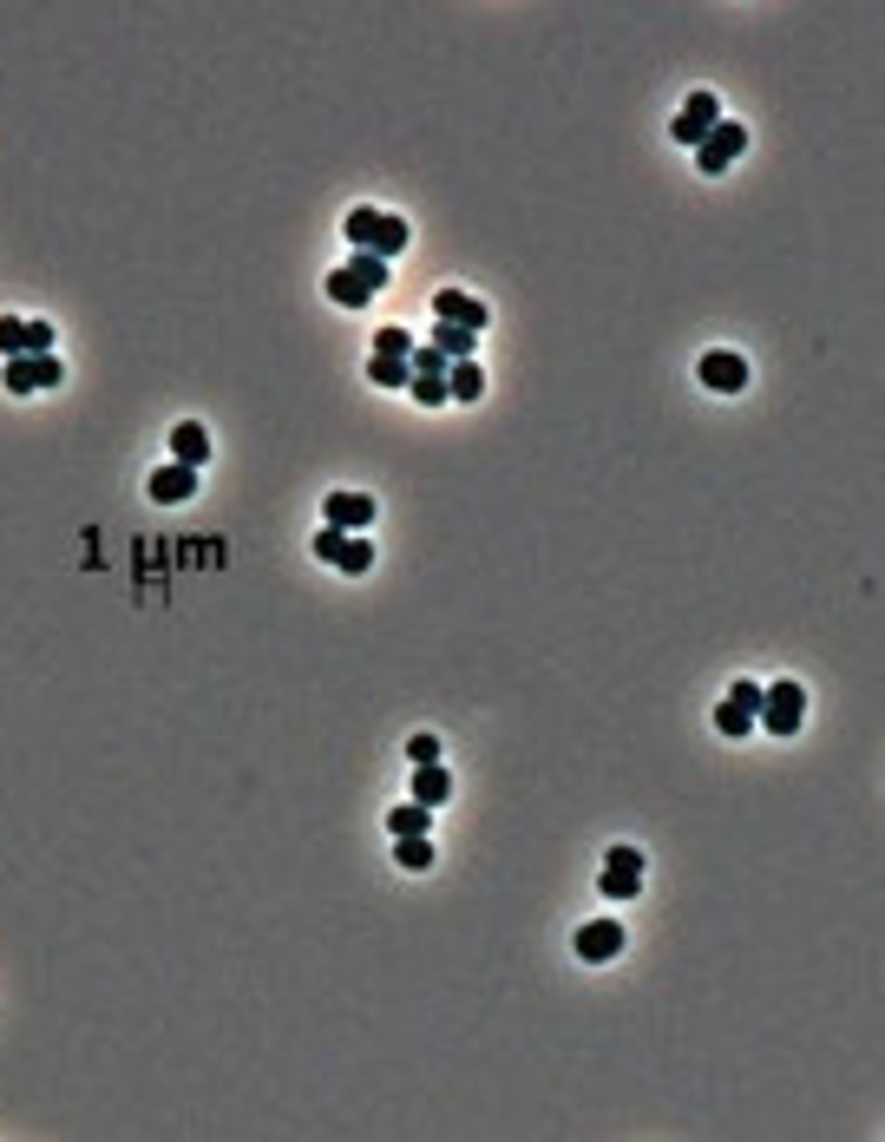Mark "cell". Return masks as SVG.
Instances as JSON below:
<instances>
[{"instance_id":"30bf717a","label":"cell","mask_w":885,"mask_h":1142,"mask_svg":"<svg viewBox=\"0 0 885 1142\" xmlns=\"http://www.w3.org/2000/svg\"><path fill=\"white\" fill-rule=\"evenodd\" d=\"M322 519H328L335 532H368V526H374V499H368V493H328V499H322Z\"/></svg>"},{"instance_id":"7402d4cb","label":"cell","mask_w":885,"mask_h":1142,"mask_svg":"<svg viewBox=\"0 0 885 1142\" xmlns=\"http://www.w3.org/2000/svg\"><path fill=\"white\" fill-rule=\"evenodd\" d=\"M715 729H722L729 742H742V736H755V716H748V710H735V703H722V710H715Z\"/></svg>"},{"instance_id":"6da1fadb","label":"cell","mask_w":885,"mask_h":1142,"mask_svg":"<svg viewBox=\"0 0 885 1142\" xmlns=\"http://www.w3.org/2000/svg\"><path fill=\"white\" fill-rule=\"evenodd\" d=\"M341 230H348V243H354V250H368V256H381V263L407 250V223H400V217H387V210H374V204H354Z\"/></svg>"},{"instance_id":"9a60e30c","label":"cell","mask_w":885,"mask_h":1142,"mask_svg":"<svg viewBox=\"0 0 885 1142\" xmlns=\"http://www.w3.org/2000/svg\"><path fill=\"white\" fill-rule=\"evenodd\" d=\"M427 348H440L446 361H473L479 335H473V328H453V322H433V342H427Z\"/></svg>"},{"instance_id":"7a4b0ae2","label":"cell","mask_w":885,"mask_h":1142,"mask_svg":"<svg viewBox=\"0 0 885 1142\" xmlns=\"http://www.w3.org/2000/svg\"><path fill=\"white\" fill-rule=\"evenodd\" d=\"M801 723H807V690L788 683V677L768 683V690H761V710H755V729H768V736H794Z\"/></svg>"},{"instance_id":"277c9868","label":"cell","mask_w":885,"mask_h":1142,"mask_svg":"<svg viewBox=\"0 0 885 1142\" xmlns=\"http://www.w3.org/2000/svg\"><path fill=\"white\" fill-rule=\"evenodd\" d=\"M315 558H328V565L348 572V578H368V572H374V545L354 539V532H335V526L315 532Z\"/></svg>"},{"instance_id":"484cf974","label":"cell","mask_w":885,"mask_h":1142,"mask_svg":"<svg viewBox=\"0 0 885 1142\" xmlns=\"http://www.w3.org/2000/svg\"><path fill=\"white\" fill-rule=\"evenodd\" d=\"M722 703H735V710H748V716H755V710H761V683H755V677H735V690H729Z\"/></svg>"},{"instance_id":"5b68a950","label":"cell","mask_w":885,"mask_h":1142,"mask_svg":"<svg viewBox=\"0 0 885 1142\" xmlns=\"http://www.w3.org/2000/svg\"><path fill=\"white\" fill-rule=\"evenodd\" d=\"M715 125H722V99H715V92H689L683 112H676V125H669V138H676L683 151H696Z\"/></svg>"},{"instance_id":"44dd1931","label":"cell","mask_w":885,"mask_h":1142,"mask_svg":"<svg viewBox=\"0 0 885 1142\" xmlns=\"http://www.w3.org/2000/svg\"><path fill=\"white\" fill-rule=\"evenodd\" d=\"M374 355H381V361H407V355H414V335H407V328H381V335H374Z\"/></svg>"},{"instance_id":"e0dca14e","label":"cell","mask_w":885,"mask_h":1142,"mask_svg":"<svg viewBox=\"0 0 885 1142\" xmlns=\"http://www.w3.org/2000/svg\"><path fill=\"white\" fill-rule=\"evenodd\" d=\"M328 296H335L341 309H368V302H374V289H368V282H361V276H354L348 263H341V269L328 276Z\"/></svg>"},{"instance_id":"cb8c5ba5","label":"cell","mask_w":885,"mask_h":1142,"mask_svg":"<svg viewBox=\"0 0 885 1142\" xmlns=\"http://www.w3.org/2000/svg\"><path fill=\"white\" fill-rule=\"evenodd\" d=\"M368 374H374V388H407V381H414V368H407V361H381V355L368 361Z\"/></svg>"},{"instance_id":"d4e9b609","label":"cell","mask_w":885,"mask_h":1142,"mask_svg":"<svg viewBox=\"0 0 885 1142\" xmlns=\"http://www.w3.org/2000/svg\"><path fill=\"white\" fill-rule=\"evenodd\" d=\"M407 388L420 394V407H446V374H414Z\"/></svg>"},{"instance_id":"9c48e42d","label":"cell","mask_w":885,"mask_h":1142,"mask_svg":"<svg viewBox=\"0 0 885 1142\" xmlns=\"http://www.w3.org/2000/svg\"><path fill=\"white\" fill-rule=\"evenodd\" d=\"M433 315L453 322V328H473V335L492 322V309H486L479 296H466V289H440V296H433Z\"/></svg>"},{"instance_id":"8fae6325","label":"cell","mask_w":885,"mask_h":1142,"mask_svg":"<svg viewBox=\"0 0 885 1142\" xmlns=\"http://www.w3.org/2000/svg\"><path fill=\"white\" fill-rule=\"evenodd\" d=\"M624 926L617 920H591V926H578V959H591V966H604V959H617L624 953Z\"/></svg>"},{"instance_id":"4fadbf2b","label":"cell","mask_w":885,"mask_h":1142,"mask_svg":"<svg viewBox=\"0 0 885 1142\" xmlns=\"http://www.w3.org/2000/svg\"><path fill=\"white\" fill-rule=\"evenodd\" d=\"M171 460L203 466V460H210V434H203L197 420H177V427H171Z\"/></svg>"},{"instance_id":"4316f807","label":"cell","mask_w":885,"mask_h":1142,"mask_svg":"<svg viewBox=\"0 0 885 1142\" xmlns=\"http://www.w3.org/2000/svg\"><path fill=\"white\" fill-rule=\"evenodd\" d=\"M26 355H53V322H26Z\"/></svg>"},{"instance_id":"ffe728a7","label":"cell","mask_w":885,"mask_h":1142,"mask_svg":"<svg viewBox=\"0 0 885 1142\" xmlns=\"http://www.w3.org/2000/svg\"><path fill=\"white\" fill-rule=\"evenodd\" d=\"M348 269H354V276H361V282L374 289V296L387 289V263H381V256H368V250H354V256H348Z\"/></svg>"},{"instance_id":"5bb4252c","label":"cell","mask_w":885,"mask_h":1142,"mask_svg":"<svg viewBox=\"0 0 885 1142\" xmlns=\"http://www.w3.org/2000/svg\"><path fill=\"white\" fill-rule=\"evenodd\" d=\"M446 795H453V775H446L440 762H420V769H414V801H420V808H440Z\"/></svg>"},{"instance_id":"52a82bcc","label":"cell","mask_w":885,"mask_h":1142,"mask_svg":"<svg viewBox=\"0 0 885 1142\" xmlns=\"http://www.w3.org/2000/svg\"><path fill=\"white\" fill-rule=\"evenodd\" d=\"M597 887H604V900H637V893H643V854H637V847H610Z\"/></svg>"},{"instance_id":"603a6c76","label":"cell","mask_w":885,"mask_h":1142,"mask_svg":"<svg viewBox=\"0 0 885 1142\" xmlns=\"http://www.w3.org/2000/svg\"><path fill=\"white\" fill-rule=\"evenodd\" d=\"M26 355V315H0V361Z\"/></svg>"},{"instance_id":"8992f818","label":"cell","mask_w":885,"mask_h":1142,"mask_svg":"<svg viewBox=\"0 0 885 1142\" xmlns=\"http://www.w3.org/2000/svg\"><path fill=\"white\" fill-rule=\"evenodd\" d=\"M742 151H748V131H742L735 118H722V125H715V131H709V138L696 145V164H702L709 177H722V171H729V164H735Z\"/></svg>"},{"instance_id":"ac0fdd59","label":"cell","mask_w":885,"mask_h":1142,"mask_svg":"<svg viewBox=\"0 0 885 1142\" xmlns=\"http://www.w3.org/2000/svg\"><path fill=\"white\" fill-rule=\"evenodd\" d=\"M394 861H400L407 874H427V867H433V841H427V834H400V841H394Z\"/></svg>"},{"instance_id":"7c38bea8","label":"cell","mask_w":885,"mask_h":1142,"mask_svg":"<svg viewBox=\"0 0 885 1142\" xmlns=\"http://www.w3.org/2000/svg\"><path fill=\"white\" fill-rule=\"evenodd\" d=\"M190 493H197V466L171 460V466H158V473H151V499H158V506H184Z\"/></svg>"},{"instance_id":"d6986e66","label":"cell","mask_w":885,"mask_h":1142,"mask_svg":"<svg viewBox=\"0 0 885 1142\" xmlns=\"http://www.w3.org/2000/svg\"><path fill=\"white\" fill-rule=\"evenodd\" d=\"M387 834H433V808H420V801L394 808V815H387Z\"/></svg>"},{"instance_id":"3957f363","label":"cell","mask_w":885,"mask_h":1142,"mask_svg":"<svg viewBox=\"0 0 885 1142\" xmlns=\"http://www.w3.org/2000/svg\"><path fill=\"white\" fill-rule=\"evenodd\" d=\"M0 381H7V394H39V388L66 381V361L59 355H13V361H0Z\"/></svg>"},{"instance_id":"2e32d148","label":"cell","mask_w":885,"mask_h":1142,"mask_svg":"<svg viewBox=\"0 0 885 1142\" xmlns=\"http://www.w3.org/2000/svg\"><path fill=\"white\" fill-rule=\"evenodd\" d=\"M486 394V368L479 361H453L446 368V401H479Z\"/></svg>"},{"instance_id":"83f0119b","label":"cell","mask_w":885,"mask_h":1142,"mask_svg":"<svg viewBox=\"0 0 885 1142\" xmlns=\"http://www.w3.org/2000/svg\"><path fill=\"white\" fill-rule=\"evenodd\" d=\"M407 762H414V769H420V762H440V742H433V736H414V742H407Z\"/></svg>"},{"instance_id":"ba28073f","label":"cell","mask_w":885,"mask_h":1142,"mask_svg":"<svg viewBox=\"0 0 885 1142\" xmlns=\"http://www.w3.org/2000/svg\"><path fill=\"white\" fill-rule=\"evenodd\" d=\"M696 374H702V388H715V394H742V388H748V361H742L735 348H709Z\"/></svg>"}]
</instances>
